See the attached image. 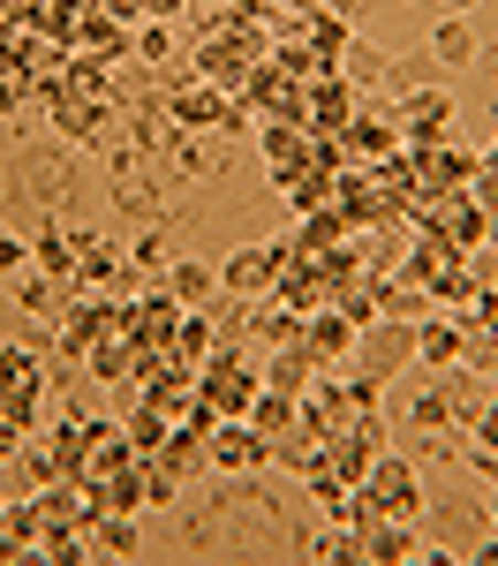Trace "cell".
<instances>
[{
    "instance_id": "f1b7e54d",
    "label": "cell",
    "mask_w": 498,
    "mask_h": 566,
    "mask_svg": "<svg viewBox=\"0 0 498 566\" xmlns=\"http://www.w3.org/2000/svg\"><path fill=\"white\" fill-rule=\"evenodd\" d=\"M114 250H106V234H76V295H106L114 287Z\"/></svg>"
},
{
    "instance_id": "74e56055",
    "label": "cell",
    "mask_w": 498,
    "mask_h": 566,
    "mask_svg": "<svg viewBox=\"0 0 498 566\" xmlns=\"http://www.w3.org/2000/svg\"><path fill=\"white\" fill-rule=\"evenodd\" d=\"M45 453H53V469H61V476H84V416H68L61 431L45 438Z\"/></svg>"
},
{
    "instance_id": "83f0119b",
    "label": "cell",
    "mask_w": 498,
    "mask_h": 566,
    "mask_svg": "<svg viewBox=\"0 0 498 566\" xmlns=\"http://www.w3.org/2000/svg\"><path fill=\"white\" fill-rule=\"evenodd\" d=\"M460 370H476L484 386H498V310L476 317V325H460Z\"/></svg>"
},
{
    "instance_id": "4316f807",
    "label": "cell",
    "mask_w": 498,
    "mask_h": 566,
    "mask_svg": "<svg viewBox=\"0 0 498 566\" xmlns=\"http://www.w3.org/2000/svg\"><path fill=\"white\" fill-rule=\"evenodd\" d=\"M91 559H136L144 536H136V514H91Z\"/></svg>"
},
{
    "instance_id": "681fc988",
    "label": "cell",
    "mask_w": 498,
    "mask_h": 566,
    "mask_svg": "<svg viewBox=\"0 0 498 566\" xmlns=\"http://www.w3.org/2000/svg\"><path fill=\"white\" fill-rule=\"evenodd\" d=\"M446 8H468V0H446Z\"/></svg>"
},
{
    "instance_id": "7402d4cb",
    "label": "cell",
    "mask_w": 498,
    "mask_h": 566,
    "mask_svg": "<svg viewBox=\"0 0 498 566\" xmlns=\"http://www.w3.org/2000/svg\"><path fill=\"white\" fill-rule=\"evenodd\" d=\"M91 499H98V514H144L151 499H144V461H129V469H106V476H84Z\"/></svg>"
},
{
    "instance_id": "d6986e66",
    "label": "cell",
    "mask_w": 498,
    "mask_h": 566,
    "mask_svg": "<svg viewBox=\"0 0 498 566\" xmlns=\"http://www.w3.org/2000/svg\"><path fill=\"white\" fill-rule=\"evenodd\" d=\"M317 370H325V363L310 355V340H287V348H272L265 363H257V386H272V392H287V400H295Z\"/></svg>"
},
{
    "instance_id": "7dc6e473",
    "label": "cell",
    "mask_w": 498,
    "mask_h": 566,
    "mask_svg": "<svg viewBox=\"0 0 498 566\" xmlns=\"http://www.w3.org/2000/svg\"><path fill=\"white\" fill-rule=\"evenodd\" d=\"M23 264H31V250H23L15 234H0V280H8V272H23Z\"/></svg>"
},
{
    "instance_id": "f546056e",
    "label": "cell",
    "mask_w": 498,
    "mask_h": 566,
    "mask_svg": "<svg viewBox=\"0 0 498 566\" xmlns=\"http://www.w3.org/2000/svg\"><path fill=\"white\" fill-rule=\"evenodd\" d=\"M348 234H356V227L340 219V205H325V212H303V227H295V250H303V258H325V250H340Z\"/></svg>"
},
{
    "instance_id": "277c9868",
    "label": "cell",
    "mask_w": 498,
    "mask_h": 566,
    "mask_svg": "<svg viewBox=\"0 0 498 566\" xmlns=\"http://www.w3.org/2000/svg\"><path fill=\"white\" fill-rule=\"evenodd\" d=\"M348 363L370 370L378 386H385V378H401L407 363H415V325H401V317H370V325L356 333V355H348Z\"/></svg>"
},
{
    "instance_id": "d590c367",
    "label": "cell",
    "mask_w": 498,
    "mask_h": 566,
    "mask_svg": "<svg viewBox=\"0 0 498 566\" xmlns=\"http://www.w3.org/2000/svg\"><path fill=\"white\" fill-rule=\"evenodd\" d=\"M431 61H446V69H468V61H476V31H468L460 15H453V23H438V31H431Z\"/></svg>"
},
{
    "instance_id": "1f68e13d",
    "label": "cell",
    "mask_w": 498,
    "mask_h": 566,
    "mask_svg": "<svg viewBox=\"0 0 498 566\" xmlns=\"http://www.w3.org/2000/svg\"><path fill=\"white\" fill-rule=\"evenodd\" d=\"M212 348H220V340H212V317H204V310H189V317L174 325V340H167V363H189V370H197Z\"/></svg>"
},
{
    "instance_id": "bcb514c9",
    "label": "cell",
    "mask_w": 498,
    "mask_h": 566,
    "mask_svg": "<svg viewBox=\"0 0 498 566\" xmlns=\"http://www.w3.org/2000/svg\"><path fill=\"white\" fill-rule=\"evenodd\" d=\"M468 431H476V446H491V453H498V386H491V400L468 416Z\"/></svg>"
},
{
    "instance_id": "4fadbf2b",
    "label": "cell",
    "mask_w": 498,
    "mask_h": 566,
    "mask_svg": "<svg viewBox=\"0 0 498 566\" xmlns=\"http://www.w3.org/2000/svg\"><path fill=\"white\" fill-rule=\"evenodd\" d=\"M272 461V438L250 431L242 416H220V431H212V469L220 476H250V469H265Z\"/></svg>"
},
{
    "instance_id": "8d00e7d4",
    "label": "cell",
    "mask_w": 498,
    "mask_h": 566,
    "mask_svg": "<svg viewBox=\"0 0 498 566\" xmlns=\"http://www.w3.org/2000/svg\"><path fill=\"white\" fill-rule=\"evenodd\" d=\"M31 258H39L45 280H68V287H76V234H39Z\"/></svg>"
},
{
    "instance_id": "816d5d0a",
    "label": "cell",
    "mask_w": 498,
    "mask_h": 566,
    "mask_svg": "<svg viewBox=\"0 0 498 566\" xmlns=\"http://www.w3.org/2000/svg\"><path fill=\"white\" fill-rule=\"evenodd\" d=\"M491 159H498V136H491Z\"/></svg>"
},
{
    "instance_id": "b9f144b4",
    "label": "cell",
    "mask_w": 498,
    "mask_h": 566,
    "mask_svg": "<svg viewBox=\"0 0 498 566\" xmlns=\"http://www.w3.org/2000/svg\"><path fill=\"white\" fill-rule=\"evenodd\" d=\"M220 136H257V106L234 91V98H220Z\"/></svg>"
},
{
    "instance_id": "603a6c76",
    "label": "cell",
    "mask_w": 498,
    "mask_h": 566,
    "mask_svg": "<svg viewBox=\"0 0 498 566\" xmlns=\"http://www.w3.org/2000/svg\"><path fill=\"white\" fill-rule=\"evenodd\" d=\"M39 506H31V499H0V566L8 559H31V552H39Z\"/></svg>"
},
{
    "instance_id": "9c48e42d",
    "label": "cell",
    "mask_w": 498,
    "mask_h": 566,
    "mask_svg": "<svg viewBox=\"0 0 498 566\" xmlns=\"http://www.w3.org/2000/svg\"><path fill=\"white\" fill-rule=\"evenodd\" d=\"M446 122H453V91H407L393 129H401V151H431L446 144Z\"/></svg>"
},
{
    "instance_id": "60d3db41",
    "label": "cell",
    "mask_w": 498,
    "mask_h": 566,
    "mask_svg": "<svg viewBox=\"0 0 498 566\" xmlns=\"http://www.w3.org/2000/svg\"><path fill=\"white\" fill-rule=\"evenodd\" d=\"M136 61H144V69H167V61H174V31H167V23H136Z\"/></svg>"
},
{
    "instance_id": "3957f363",
    "label": "cell",
    "mask_w": 498,
    "mask_h": 566,
    "mask_svg": "<svg viewBox=\"0 0 498 566\" xmlns=\"http://www.w3.org/2000/svg\"><path fill=\"white\" fill-rule=\"evenodd\" d=\"M106 333H121V303L114 295H68L61 325H53V348H61V363H84Z\"/></svg>"
},
{
    "instance_id": "4dcf8cb0",
    "label": "cell",
    "mask_w": 498,
    "mask_h": 566,
    "mask_svg": "<svg viewBox=\"0 0 498 566\" xmlns=\"http://www.w3.org/2000/svg\"><path fill=\"white\" fill-rule=\"evenodd\" d=\"M114 416H121V431H129L136 461H144V453H159V446H167V431H174V416H159L151 400H129V408H114Z\"/></svg>"
},
{
    "instance_id": "5b68a950",
    "label": "cell",
    "mask_w": 498,
    "mask_h": 566,
    "mask_svg": "<svg viewBox=\"0 0 498 566\" xmlns=\"http://www.w3.org/2000/svg\"><path fill=\"white\" fill-rule=\"evenodd\" d=\"M279 258H287V234H279V242H250V250H234V258L220 264V287L234 303H265L272 280H279Z\"/></svg>"
},
{
    "instance_id": "9a60e30c",
    "label": "cell",
    "mask_w": 498,
    "mask_h": 566,
    "mask_svg": "<svg viewBox=\"0 0 498 566\" xmlns=\"http://www.w3.org/2000/svg\"><path fill=\"white\" fill-rule=\"evenodd\" d=\"M303 340H310V355L325 363V370H348V355H356V325H348L332 303H317L310 317H303Z\"/></svg>"
},
{
    "instance_id": "f6af8a7d",
    "label": "cell",
    "mask_w": 498,
    "mask_h": 566,
    "mask_svg": "<svg viewBox=\"0 0 498 566\" xmlns=\"http://www.w3.org/2000/svg\"><path fill=\"white\" fill-rule=\"evenodd\" d=\"M468 197L498 219V159H491V151H484V167H476V181H468Z\"/></svg>"
},
{
    "instance_id": "c3c4849f",
    "label": "cell",
    "mask_w": 498,
    "mask_h": 566,
    "mask_svg": "<svg viewBox=\"0 0 498 566\" xmlns=\"http://www.w3.org/2000/svg\"><path fill=\"white\" fill-rule=\"evenodd\" d=\"M491 250H498V219H491Z\"/></svg>"
},
{
    "instance_id": "6da1fadb",
    "label": "cell",
    "mask_w": 498,
    "mask_h": 566,
    "mask_svg": "<svg viewBox=\"0 0 498 566\" xmlns=\"http://www.w3.org/2000/svg\"><path fill=\"white\" fill-rule=\"evenodd\" d=\"M197 400H204L212 416H250V400H257V363L212 348L197 363Z\"/></svg>"
},
{
    "instance_id": "ba28073f",
    "label": "cell",
    "mask_w": 498,
    "mask_h": 566,
    "mask_svg": "<svg viewBox=\"0 0 498 566\" xmlns=\"http://www.w3.org/2000/svg\"><path fill=\"white\" fill-rule=\"evenodd\" d=\"M189 317V303H181L174 287H159V295H129L121 303V333L129 340H144V348H159L167 355V340H174V325Z\"/></svg>"
},
{
    "instance_id": "e575fe53",
    "label": "cell",
    "mask_w": 498,
    "mask_h": 566,
    "mask_svg": "<svg viewBox=\"0 0 498 566\" xmlns=\"http://www.w3.org/2000/svg\"><path fill=\"white\" fill-rule=\"evenodd\" d=\"M250 431H265V438H279L287 423H295V400L287 392H272V386H257V400H250V416H242Z\"/></svg>"
},
{
    "instance_id": "f5cc1de1",
    "label": "cell",
    "mask_w": 498,
    "mask_h": 566,
    "mask_svg": "<svg viewBox=\"0 0 498 566\" xmlns=\"http://www.w3.org/2000/svg\"><path fill=\"white\" fill-rule=\"evenodd\" d=\"M0 15H8V0H0Z\"/></svg>"
},
{
    "instance_id": "30bf717a",
    "label": "cell",
    "mask_w": 498,
    "mask_h": 566,
    "mask_svg": "<svg viewBox=\"0 0 498 566\" xmlns=\"http://www.w3.org/2000/svg\"><path fill=\"white\" fill-rule=\"evenodd\" d=\"M39 400H45V370L23 348H0V416L23 431V423L39 416Z\"/></svg>"
},
{
    "instance_id": "ffe728a7",
    "label": "cell",
    "mask_w": 498,
    "mask_h": 566,
    "mask_svg": "<svg viewBox=\"0 0 498 566\" xmlns=\"http://www.w3.org/2000/svg\"><path fill=\"white\" fill-rule=\"evenodd\" d=\"M415 363H431V370H460V317H453V310H431V317L415 325Z\"/></svg>"
},
{
    "instance_id": "8992f818",
    "label": "cell",
    "mask_w": 498,
    "mask_h": 566,
    "mask_svg": "<svg viewBox=\"0 0 498 566\" xmlns=\"http://www.w3.org/2000/svg\"><path fill=\"white\" fill-rule=\"evenodd\" d=\"M159 91H167V122H174L181 136L220 129V98H226V91H212L197 69H189V76H181V69H167V76H159Z\"/></svg>"
},
{
    "instance_id": "ab89813d",
    "label": "cell",
    "mask_w": 498,
    "mask_h": 566,
    "mask_svg": "<svg viewBox=\"0 0 498 566\" xmlns=\"http://www.w3.org/2000/svg\"><path fill=\"white\" fill-rule=\"evenodd\" d=\"M340 76H348V84H378V76H385V53H378V45H362V39H348Z\"/></svg>"
},
{
    "instance_id": "d4e9b609",
    "label": "cell",
    "mask_w": 498,
    "mask_h": 566,
    "mask_svg": "<svg viewBox=\"0 0 498 566\" xmlns=\"http://www.w3.org/2000/svg\"><path fill=\"white\" fill-rule=\"evenodd\" d=\"M431 287L423 280H407V272H385V287H378V317H401V325H423L431 317Z\"/></svg>"
},
{
    "instance_id": "cb8c5ba5",
    "label": "cell",
    "mask_w": 498,
    "mask_h": 566,
    "mask_svg": "<svg viewBox=\"0 0 498 566\" xmlns=\"http://www.w3.org/2000/svg\"><path fill=\"white\" fill-rule=\"evenodd\" d=\"M340 136H348V159H356V167H385V159L401 151V129H393V122H370V114H356Z\"/></svg>"
},
{
    "instance_id": "e0dca14e",
    "label": "cell",
    "mask_w": 498,
    "mask_h": 566,
    "mask_svg": "<svg viewBox=\"0 0 498 566\" xmlns=\"http://www.w3.org/2000/svg\"><path fill=\"white\" fill-rule=\"evenodd\" d=\"M136 39V23H121L114 8H84L76 15V53H91V61H121Z\"/></svg>"
},
{
    "instance_id": "ac0fdd59",
    "label": "cell",
    "mask_w": 498,
    "mask_h": 566,
    "mask_svg": "<svg viewBox=\"0 0 498 566\" xmlns=\"http://www.w3.org/2000/svg\"><path fill=\"white\" fill-rule=\"evenodd\" d=\"M136 446L121 431V416H91L84 423V476H106V469H129Z\"/></svg>"
},
{
    "instance_id": "f35d334b",
    "label": "cell",
    "mask_w": 498,
    "mask_h": 566,
    "mask_svg": "<svg viewBox=\"0 0 498 566\" xmlns=\"http://www.w3.org/2000/svg\"><path fill=\"white\" fill-rule=\"evenodd\" d=\"M310 559H325V566H362V536H356L348 522H332V528L310 544Z\"/></svg>"
},
{
    "instance_id": "5bb4252c",
    "label": "cell",
    "mask_w": 498,
    "mask_h": 566,
    "mask_svg": "<svg viewBox=\"0 0 498 566\" xmlns=\"http://www.w3.org/2000/svg\"><path fill=\"white\" fill-rule=\"evenodd\" d=\"M39 522H61V528H91V514H98V499H91V483L84 476H53L39 483Z\"/></svg>"
},
{
    "instance_id": "52a82bcc",
    "label": "cell",
    "mask_w": 498,
    "mask_h": 566,
    "mask_svg": "<svg viewBox=\"0 0 498 566\" xmlns=\"http://www.w3.org/2000/svg\"><path fill=\"white\" fill-rule=\"evenodd\" d=\"M356 114H362V84H348L340 69H332V76H317V84H303V129H310V136L348 129Z\"/></svg>"
},
{
    "instance_id": "2e32d148",
    "label": "cell",
    "mask_w": 498,
    "mask_h": 566,
    "mask_svg": "<svg viewBox=\"0 0 498 566\" xmlns=\"http://www.w3.org/2000/svg\"><path fill=\"white\" fill-rule=\"evenodd\" d=\"M136 386H144V400H151L159 416H174V423L197 408V370H189V363H151Z\"/></svg>"
},
{
    "instance_id": "44dd1931",
    "label": "cell",
    "mask_w": 498,
    "mask_h": 566,
    "mask_svg": "<svg viewBox=\"0 0 498 566\" xmlns=\"http://www.w3.org/2000/svg\"><path fill=\"white\" fill-rule=\"evenodd\" d=\"M401 559H438L431 544H415V522H378L362 536V566H401Z\"/></svg>"
},
{
    "instance_id": "d6a6232c",
    "label": "cell",
    "mask_w": 498,
    "mask_h": 566,
    "mask_svg": "<svg viewBox=\"0 0 498 566\" xmlns=\"http://www.w3.org/2000/svg\"><path fill=\"white\" fill-rule=\"evenodd\" d=\"M167 287H174V295H181L189 310H204L212 295H220V272H204L197 258H181V264H167Z\"/></svg>"
},
{
    "instance_id": "ee69618b",
    "label": "cell",
    "mask_w": 498,
    "mask_h": 566,
    "mask_svg": "<svg viewBox=\"0 0 498 566\" xmlns=\"http://www.w3.org/2000/svg\"><path fill=\"white\" fill-rule=\"evenodd\" d=\"M39 76H31V61H0V106H15V98H31Z\"/></svg>"
},
{
    "instance_id": "836d02e7",
    "label": "cell",
    "mask_w": 498,
    "mask_h": 566,
    "mask_svg": "<svg viewBox=\"0 0 498 566\" xmlns=\"http://www.w3.org/2000/svg\"><path fill=\"white\" fill-rule=\"evenodd\" d=\"M39 559H53V566H84V559H91V536H84V528L45 522V528H39Z\"/></svg>"
},
{
    "instance_id": "8fae6325",
    "label": "cell",
    "mask_w": 498,
    "mask_h": 566,
    "mask_svg": "<svg viewBox=\"0 0 498 566\" xmlns=\"http://www.w3.org/2000/svg\"><path fill=\"white\" fill-rule=\"evenodd\" d=\"M431 234H446L453 250H476V242H491V212L468 197V189H446L438 205H431V219H423Z\"/></svg>"
},
{
    "instance_id": "484cf974",
    "label": "cell",
    "mask_w": 498,
    "mask_h": 566,
    "mask_svg": "<svg viewBox=\"0 0 498 566\" xmlns=\"http://www.w3.org/2000/svg\"><path fill=\"white\" fill-rule=\"evenodd\" d=\"M257 151L272 159V175H295V167L310 159V129H303V122H265V129H257Z\"/></svg>"
},
{
    "instance_id": "7c38bea8",
    "label": "cell",
    "mask_w": 498,
    "mask_h": 566,
    "mask_svg": "<svg viewBox=\"0 0 498 566\" xmlns=\"http://www.w3.org/2000/svg\"><path fill=\"white\" fill-rule=\"evenodd\" d=\"M370 491H378V506H385V522H415L423 514V476L407 469V461H393V453H378L370 461Z\"/></svg>"
},
{
    "instance_id": "f907efd6",
    "label": "cell",
    "mask_w": 498,
    "mask_h": 566,
    "mask_svg": "<svg viewBox=\"0 0 498 566\" xmlns=\"http://www.w3.org/2000/svg\"><path fill=\"white\" fill-rule=\"evenodd\" d=\"M84 8H106V0H84Z\"/></svg>"
},
{
    "instance_id": "7bdbcfd3",
    "label": "cell",
    "mask_w": 498,
    "mask_h": 566,
    "mask_svg": "<svg viewBox=\"0 0 498 566\" xmlns=\"http://www.w3.org/2000/svg\"><path fill=\"white\" fill-rule=\"evenodd\" d=\"M407 416H415L423 431H446V423H453V400H446L438 386H431V392H415V408H407Z\"/></svg>"
},
{
    "instance_id": "7a4b0ae2",
    "label": "cell",
    "mask_w": 498,
    "mask_h": 566,
    "mask_svg": "<svg viewBox=\"0 0 498 566\" xmlns=\"http://www.w3.org/2000/svg\"><path fill=\"white\" fill-rule=\"evenodd\" d=\"M265 53H272V45H257V39H226V31H212V39L189 45V69H197L212 91L234 98V91H250V69H257Z\"/></svg>"
}]
</instances>
